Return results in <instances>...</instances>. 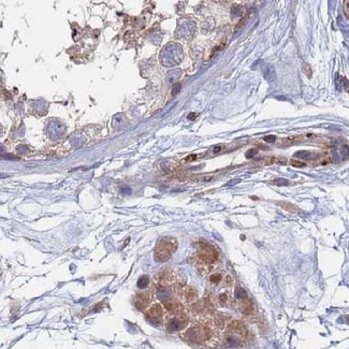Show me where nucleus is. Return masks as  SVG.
<instances>
[{
    "mask_svg": "<svg viewBox=\"0 0 349 349\" xmlns=\"http://www.w3.org/2000/svg\"><path fill=\"white\" fill-rule=\"evenodd\" d=\"M178 243L175 237H165L158 241L154 253V258L157 262H166L177 249Z\"/></svg>",
    "mask_w": 349,
    "mask_h": 349,
    "instance_id": "1",
    "label": "nucleus"
},
{
    "mask_svg": "<svg viewBox=\"0 0 349 349\" xmlns=\"http://www.w3.org/2000/svg\"><path fill=\"white\" fill-rule=\"evenodd\" d=\"M198 250L199 253L194 259L197 261V264L201 268H211L219 259V254L216 248L205 242L198 243Z\"/></svg>",
    "mask_w": 349,
    "mask_h": 349,
    "instance_id": "2",
    "label": "nucleus"
},
{
    "mask_svg": "<svg viewBox=\"0 0 349 349\" xmlns=\"http://www.w3.org/2000/svg\"><path fill=\"white\" fill-rule=\"evenodd\" d=\"M184 337L188 342L201 344L206 342V340L211 337V331L209 328L203 325H194L186 330V332L184 333Z\"/></svg>",
    "mask_w": 349,
    "mask_h": 349,
    "instance_id": "3",
    "label": "nucleus"
},
{
    "mask_svg": "<svg viewBox=\"0 0 349 349\" xmlns=\"http://www.w3.org/2000/svg\"><path fill=\"white\" fill-rule=\"evenodd\" d=\"M166 56H170V57L162 60V63H165L166 67H171L178 63L182 59V56H183L181 47L177 45H171L170 47L166 46L161 53V58L166 57Z\"/></svg>",
    "mask_w": 349,
    "mask_h": 349,
    "instance_id": "4",
    "label": "nucleus"
},
{
    "mask_svg": "<svg viewBox=\"0 0 349 349\" xmlns=\"http://www.w3.org/2000/svg\"><path fill=\"white\" fill-rule=\"evenodd\" d=\"M187 323V318L184 315V313L181 314H175L173 317L170 318L166 322V329L170 332H175V331H179L186 325Z\"/></svg>",
    "mask_w": 349,
    "mask_h": 349,
    "instance_id": "5",
    "label": "nucleus"
},
{
    "mask_svg": "<svg viewBox=\"0 0 349 349\" xmlns=\"http://www.w3.org/2000/svg\"><path fill=\"white\" fill-rule=\"evenodd\" d=\"M146 317L150 320L153 324H160L162 322V317H163V309L160 305H154L150 307L146 313Z\"/></svg>",
    "mask_w": 349,
    "mask_h": 349,
    "instance_id": "6",
    "label": "nucleus"
},
{
    "mask_svg": "<svg viewBox=\"0 0 349 349\" xmlns=\"http://www.w3.org/2000/svg\"><path fill=\"white\" fill-rule=\"evenodd\" d=\"M150 301H152V293L150 291H142L135 296L134 305L138 309L144 310L150 306Z\"/></svg>",
    "mask_w": 349,
    "mask_h": 349,
    "instance_id": "7",
    "label": "nucleus"
},
{
    "mask_svg": "<svg viewBox=\"0 0 349 349\" xmlns=\"http://www.w3.org/2000/svg\"><path fill=\"white\" fill-rule=\"evenodd\" d=\"M179 294L183 297L184 301L189 304H194L198 301V292L194 287L184 286L179 291Z\"/></svg>",
    "mask_w": 349,
    "mask_h": 349,
    "instance_id": "8",
    "label": "nucleus"
},
{
    "mask_svg": "<svg viewBox=\"0 0 349 349\" xmlns=\"http://www.w3.org/2000/svg\"><path fill=\"white\" fill-rule=\"evenodd\" d=\"M242 338H243V336H241L240 334H237V333H235V332L229 333V334L225 337V345L228 346V347H237V346L242 345V343H243Z\"/></svg>",
    "mask_w": 349,
    "mask_h": 349,
    "instance_id": "9",
    "label": "nucleus"
},
{
    "mask_svg": "<svg viewBox=\"0 0 349 349\" xmlns=\"http://www.w3.org/2000/svg\"><path fill=\"white\" fill-rule=\"evenodd\" d=\"M263 76L269 83H274L276 81V71L272 65H265L262 68Z\"/></svg>",
    "mask_w": 349,
    "mask_h": 349,
    "instance_id": "10",
    "label": "nucleus"
},
{
    "mask_svg": "<svg viewBox=\"0 0 349 349\" xmlns=\"http://www.w3.org/2000/svg\"><path fill=\"white\" fill-rule=\"evenodd\" d=\"M254 309H255V307H254V304L249 297H246V299L241 301V310H242V313H244L245 315L253 314Z\"/></svg>",
    "mask_w": 349,
    "mask_h": 349,
    "instance_id": "11",
    "label": "nucleus"
},
{
    "mask_svg": "<svg viewBox=\"0 0 349 349\" xmlns=\"http://www.w3.org/2000/svg\"><path fill=\"white\" fill-rule=\"evenodd\" d=\"M150 277H148L147 275H143L138 279V287L140 289H145L146 287L150 285Z\"/></svg>",
    "mask_w": 349,
    "mask_h": 349,
    "instance_id": "12",
    "label": "nucleus"
},
{
    "mask_svg": "<svg viewBox=\"0 0 349 349\" xmlns=\"http://www.w3.org/2000/svg\"><path fill=\"white\" fill-rule=\"evenodd\" d=\"M235 297H237V300H240V301H242V300L246 299V297H248L247 292H246L243 288H240V287H237V288L235 289Z\"/></svg>",
    "mask_w": 349,
    "mask_h": 349,
    "instance_id": "13",
    "label": "nucleus"
},
{
    "mask_svg": "<svg viewBox=\"0 0 349 349\" xmlns=\"http://www.w3.org/2000/svg\"><path fill=\"white\" fill-rule=\"evenodd\" d=\"M222 279H224V276L220 273H214L210 275V281H211L212 284H219Z\"/></svg>",
    "mask_w": 349,
    "mask_h": 349,
    "instance_id": "14",
    "label": "nucleus"
},
{
    "mask_svg": "<svg viewBox=\"0 0 349 349\" xmlns=\"http://www.w3.org/2000/svg\"><path fill=\"white\" fill-rule=\"evenodd\" d=\"M179 73H181V71L179 70H174V71H172V72L169 73V78H168L169 82L174 83V82L179 78Z\"/></svg>",
    "mask_w": 349,
    "mask_h": 349,
    "instance_id": "15",
    "label": "nucleus"
},
{
    "mask_svg": "<svg viewBox=\"0 0 349 349\" xmlns=\"http://www.w3.org/2000/svg\"><path fill=\"white\" fill-rule=\"evenodd\" d=\"M279 204H281V206L284 207V209H286L287 211H289V212H291V213H294V212H297V207H294L293 205H291V204L287 203V202H281V203H279Z\"/></svg>",
    "mask_w": 349,
    "mask_h": 349,
    "instance_id": "16",
    "label": "nucleus"
},
{
    "mask_svg": "<svg viewBox=\"0 0 349 349\" xmlns=\"http://www.w3.org/2000/svg\"><path fill=\"white\" fill-rule=\"evenodd\" d=\"M296 157H300V158H302V159H306V158H309V157H312V154H310L309 152H305V150H302V152H297V153H296Z\"/></svg>",
    "mask_w": 349,
    "mask_h": 349,
    "instance_id": "17",
    "label": "nucleus"
},
{
    "mask_svg": "<svg viewBox=\"0 0 349 349\" xmlns=\"http://www.w3.org/2000/svg\"><path fill=\"white\" fill-rule=\"evenodd\" d=\"M290 165L292 166H296V168H304V166H306L304 162H302V161L300 160H294V159H292L291 161H290Z\"/></svg>",
    "mask_w": 349,
    "mask_h": 349,
    "instance_id": "18",
    "label": "nucleus"
},
{
    "mask_svg": "<svg viewBox=\"0 0 349 349\" xmlns=\"http://www.w3.org/2000/svg\"><path fill=\"white\" fill-rule=\"evenodd\" d=\"M258 154V150L257 148H250L249 150H247V153L245 154L246 158H253L254 156H256Z\"/></svg>",
    "mask_w": 349,
    "mask_h": 349,
    "instance_id": "19",
    "label": "nucleus"
},
{
    "mask_svg": "<svg viewBox=\"0 0 349 349\" xmlns=\"http://www.w3.org/2000/svg\"><path fill=\"white\" fill-rule=\"evenodd\" d=\"M273 184L277 185V186H284V185L286 186V185L289 184V182L287 181V179H284V178H278V179H276V181H274Z\"/></svg>",
    "mask_w": 349,
    "mask_h": 349,
    "instance_id": "20",
    "label": "nucleus"
},
{
    "mask_svg": "<svg viewBox=\"0 0 349 349\" xmlns=\"http://www.w3.org/2000/svg\"><path fill=\"white\" fill-rule=\"evenodd\" d=\"M218 301H219L221 304H226V303H227V301H228L227 293H220L219 297H218Z\"/></svg>",
    "mask_w": 349,
    "mask_h": 349,
    "instance_id": "21",
    "label": "nucleus"
},
{
    "mask_svg": "<svg viewBox=\"0 0 349 349\" xmlns=\"http://www.w3.org/2000/svg\"><path fill=\"white\" fill-rule=\"evenodd\" d=\"M181 87H182V85L179 83L175 84V85L173 86V88H172V95H173V96H175V95L177 94L179 90H181Z\"/></svg>",
    "mask_w": 349,
    "mask_h": 349,
    "instance_id": "22",
    "label": "nucleus"
},
{
    "mask_svg": "<svg viewBox=\"0 0 349 349\" xmlns=\"http://www.w3.org/2000/svg\"><path fill=\"white\" fill-rule=\"evenodd\" d=\"M263 140L265 141L266 143H273V142H275L276 137L275 135H266V137L263 138Z\"/></svg>",
    "mask_w": 349,
    "mask_h": 349,
    "instance_id": "23",
    "label": "nucleus"
},
{
    "mask_svg": "<svg viewBox=\"0 0 349 349\" xmlns=\"http://www.w3.org/2000/svg\"><path fill=\"white\" fill-rule=\"evenodd\" d=\"M348 4H349V1H347V0H346V1L344 2V9H345V15H346V17L349 16V7H348Z\"/></svg>",
    "mask_w": 349,
    "mask_h": 349,
    "instance_id": "24",
    "label": "nucleus"
},
{
    "mask_svg": "<svg viewBox=\"0 0 349 349\" xmlns=\"http://www.w3.org/2000/svg\"><path fill=\"white\" fill-rule=\"evenodd\" d=\"M304 72L306 73V75L307 76H312V70H310V68H309V66H307V65H304Z\"/></svg>",
    "mask_w": 349,
    "mask_h": 349,
    "instance_id": "25",
    "label": "nucleus"
},
{
    "mask_svg": "<svg viewBox=\"0 0 349 349\" xmlns=\"http://www.w3.org/2000/svg\"><path fill=\"white\" fill-rule=\"evenodd\" d=\"M221 150H222L221 146H216V147H214V150H213V153H214V154H218Z\"/></svg>",
    "mask_w": 349,
    "mask_h": 349,
    "instance_id": "26",
    "label": "nucleus"
},
{
    "mask_svg": "<svg viewBox=\"0 0 349 349\" xmlns=\"http://www.w3.org/2000/svg\"><path fill=\"white\" fill-rule=\"evenodd\" d=\"M122 191L124 192V194H129L130 192H131V191H130V188H129V187H123V188H122Z\"/></svg>",
    "mask_w": 349,
    "mask_h": 349,
    "instance_id": "27",
    "label": "nucleus"
},
{
    "mask_svg": "<svg viewBox=\"0 0 349 349\" xmlns=\"http://www.w3.org/2000/svg\"><path fill=\"white\" fill-rule=\"evenodd\" d=\"M196 116H197L196 113H190V114L188 115V119L194 120V119H196Z\"/></svg>",
    "mask_w": 349,
    "mask_h": 349,
    "instance_id": "28",
    "label": "nucleus"
},
{
    "mask_svg": "<svg viewBox=\"0 0 349 349\" xmlns=\"http://www.w3.org/2000/svg\"><path fill=\"white\" fill-rule=\"evenodd\" d=\"M196 158H197V156H196V155H191V156H189V157H187L186 160H187V161H192V160H194V159H196Z\"/></svg>",
    "mask_w": 349,
    "mask_h": 349,
    "instance_id": "29",
    "label": "nucleus"
},
{
    "mask_svg": "<svg viewBox=\"0 0 349 349\" xmlns=\"http://www.w3.org/2000/svg\"><path fill=\"white\" fill-rule=\"evenodd\" d=\"M202 179H203L204 182H210V181H212L213 179V176H204Z\"/></svg>",
    "mask_w": 349,
    "mask_h": 349,
    "instance_id": "30",
    "label": "nucleus"
}]
</instances>
